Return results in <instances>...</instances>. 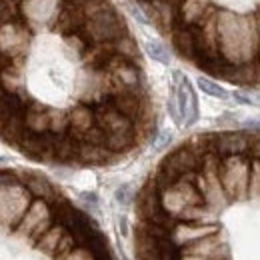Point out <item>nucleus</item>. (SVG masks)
I'll use <instances>...</instances> for the list:
<instances>
[{
  "label": "nucleus",
  "mask_w": 260,
  "mask_h": 260,
  "mask_svg": "<svg viewBox=\"0 0 260 260\" xmlns=\"http://www.w3.org/2000/svg\"><path fill=\"white\" fill-rule=\"evenodd\" d=\"M136 260H258V136L198 134L136 196Z\"/></svg>",
  "instance_id": "obj_1"
},
{
  "label": "nucleus",
  "mask_w": 260,
  "mask_h": 260,
  "mask_svg": "<svg viewBox=\"0 0 260 260\" xmlns=\"http://www.w3.org/2000/svg\"><path fill=\"white\" fill-rule=\"evenodd\" d=\"M0 260H114L98 224L46 176L0 168Z\"/></svg>",
  "instance_id": "obj_2"
},
{
  "label": "nucleus",
  "mask_w": 260,
  "mask_h": 260,
  "mask_svg": "<svg viewBox=\"0 0 260 260\" xmlns=\"http://www.w3.org/2000/svg\"><path fill=\"white\" fill-rule=\"evenodd\" d=\"M174 80H176L174 94H176V104H178V112H180V124L190 126L198 120V102H196L192 84L180 72H174Z\"/></svg>",
  "instance_id": "obj_3"
},
{
  "label": "nucleus",
  "mask_w": 260,
  "mask_h": 260,
  "mask_svg": "<svg viewBox=\"0 0 260 260\" xmlns=\"http://www.w3.org/2000/svg\"><path fill=\"white\" fill-rule=\"evenodd\" d=\"M198 86L202 88V92H206V94H210V96L214 98H228V92L222 88V86H218L214 80H210V78H204V76H200L198 78Z\"/></svg>",
  "instance_id": "obj_4"
},
{
  "label": "nucleus",
  "mask_w": 260,
  "mask_h": 260,
  "mask_svg": "<svg viewBox=\"0 0 260 260\" xmlns=\"http://www.w3.org/2000/svg\"><path fill=\"white\" fill-rule=\"evenodd\" d=\"M146 50H148V54H150L154 60H158V62H162V64H168V62H170V54H168V50L164 48L160 42H148V44H146Z\"/></svg>",
  "instance_id": "obj_5"
},
{
  "label": "nucleus",
  "mask_w": 260,
  "mask_h": 260,
  "mask_svg": "<svg viewBox=\"0 0 260 260\" xmlns=\"http://www.w3.org/2000/svg\"><path fill=\"white\" fill-rule=\"evenodd\" d=\"M128 8H130V12H132V16H134L140 24H148V16H146V12L142 10V6H138L136 2H132V0H130Z\"/></svg>",
  "instance_id": "obj_6"
},
{
  "label": "nucleus",
  "mask_w": 260,
  "mask_h": 260,
  "mask_svg": "<svg viewBox=\"0 0 260 260\" xmlns=\"http://www.w3.org/2000/svg\"><path fill=\"white\" fill-rule=\"evenodd\" d=\"M168 112H170V118H172L176 124H180V112H178V104H176V94H174V92L168 98Z\"/></svg>",
  "instance_id": "obj_7"
},
{
  "label": "nucleus",
  "mask_w": 260,
  "mask_h": 260,
  "mask_svg": "<svg viewBox=\"0 0 260 260\" xmlns=\"http://www.w3.org/2000/svg\"><path fill=\"white\" fill-rule=\"evenodd\" d=\"M170 138H172V136H170L168 132H164V134L160 136V138H158V140H154V148H162L166 142H170Z\"/></svg>",
  "instance_id": "obj_8"
},
{
  "label": "nucleus",
  "mask_w": 260,
  "mask_h": 260,
  "mask_svg": "<svg viewBox=\"0 0 260 260\" xmlns=\"http://www.w3.org/2000/svg\"><path fill=\"white\" fill-rule=\"evenodd\" d=\"M128 192H130L128 186H122V188L116 192V198H118V200H122V202H126V200H128Z\"/></svg>",
  "instance_id": "obj_9"
},
{
  "label": "nucleus",
  "mask_w": 260,
  "mask_h": 260,
  "mask_svg": "<svg viewBox=\"0 0 260 260\" xmlns=\"http://www.w3.org/2000/svg\"><path fill=\"white\" fill-rule=\"evenodd\" d=\"M234 98L240 100L242 104H254V102L250 100V96H246V94H242V92H234Z\"/></svg>",
  "instance_id": "obj_10"
},
{
  "label": "nucleus",
  "mask_w": 260,
  "mask_h": 260,
  "mask_svg": "<svg viewBox=\"0 0 260 260\" xmlns=\"http://www.w3.org/2000/svg\"><path fill=\"white\" fill-rule=\"evenodd\" d=\"M60 2L72 4V6H82V4H84V2H88V0H60Z\"/></svg>",
  "instance_id": "obj_11"
}]
</instances>
